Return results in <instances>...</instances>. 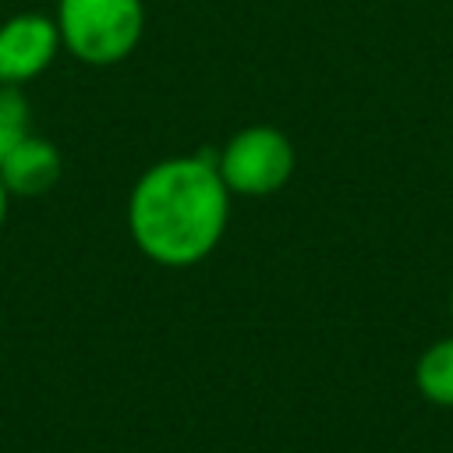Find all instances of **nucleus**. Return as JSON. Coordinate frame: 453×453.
I'll use <instances>...</instances> for the list:
<instances>
[{
    "mask_svg": "<svg viewBox=\"0 0 453 453\" xmlns=\"http://www.w3.org/2000/svg\"><path fill=\"white\" fill-rule=\"evenodd\" d=\"M219 180L230 195H276L294 173V145L273 124H251L226 138V145L212 156Z\"/></svg>",
    "mask_w": 453,
    "mask_h": 453,
    "instance_id": "3",
    "label": "nucleus"
},
{
    "mask_svg": "<svg viewBox=\"0 0 453 453\" xmlns=\"http://www.w3.org/2000/svg\"><path fill=\"white\" fill-rule=\"evenodd\" d=\"M230 219V191L212 156L152 163L127 195V234L156 265L184 269L212 255Z\"/></svg>",
    "mask_w": 453,
    "mask_h": 453,
    "instance_id": "1",
    "label": "nucleus"
},
{
    "mask_svg": "<svg viewBox=\"0 0 453 453\" xmlns=\"http://www.w3.org/2000/svg\"><path fill=\"white\" fill-rule=\"evenodd\" d=\"M60 32L50 14L21 11L0 25V85L21 88L35 81L57 57Z\"/></svg>",
    "mask_w": 453,
    "mask_h": 453,
    "instance_id": "4",
    "label": "nucleus"
},
{
    "mask_svg": "<svg viewBox=\"0 0 453 453\" xmlns=\"http://www.w3.org/2000/svg\"><path fill=\"white\" fill-rule=\"evenodd\" d=\"M60 170H64L60 149H57L50 138L25 134V138L0 159V184L7 188V195L35 198V195H46V191L60 180Z\"/></svg>",
    "mask_w": 453,
    "mask_h": 453,
    "instance_id": "5",
    "label": "nucleus"
},
{
    "mask_svg": "<svg viewBox=\"0 0 453 453\" xmlns=\"http://www.w3.org/2000/svg\"><path fill=\"white\" fill-rule=\"evenodd\" d=\"M418 386L428 400L453 407V340L428 347L418 361Z\"/></svg>",
    "mask_w": 453,
    "mask_h": 453,
    "instance_id": "6",
    "label": "nucleus"
},
{
    "mask_svg": "<svg viewBox=\"0 0 453 453\" xmlns=\"http://www.w3.org/2000/svg\"><path fill=\"white\" fill-rule=\"evenodd\" d=\"M7 198H11V195H7V188L0 184V230H4V219H7Z\"/></svg>",
    "mask_w": 453,
    "mask_h": 453,
    "instance_id": "8",
    "label": "nucleus"
},
{
    "mask_svg": "<svg viewBox=\"0 0 453 453\" xmlns=\"http://www.w3.org/2000/svg\"><path fill=\"white\" fill-rule=\"evenodd\" d=\"M60 46L92 67L120 64L134 53L145 32L142 0H60L57 4Z\"/></svg>",
    "mask_w": 453,
    "mask_h": 453,
    "instance_id": "2",
    "label": "nucleus"
},
{
    "mask_svg": "<svg viewBox=\"0 0 453 453\" xmlns=\"http://www.w3.org/2000/svg\"><path fill=\"white\" fill-rule=\"evenodd\" d=\"M32 134V110L21 88L0 85V159L25 138Z\"/></svg>",
    "mask_w": 453,
    "mask_h": 453,
    "instance_id": "7",
    "label": "nucleus"
}]
</instances>
